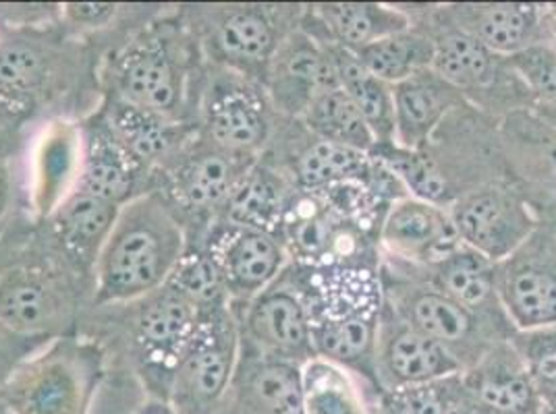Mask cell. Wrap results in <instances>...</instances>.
<instances>
[{
  "mask_svg": "<svg viewBox=\"0 0 556 414\" xmlns=\"http://www.w3.org/2000/svg\"><path fill=\"white\" fill-rule=\"evenodd\" d=\"M202 315L193 300L164 284L138 299L90 307L75 334L100 346L109 368L129 377L146 398L166 402Z\"/></svg>",
  "mask_w": 556,
  "mask_h": 414,
  "instance_id": "obj_3",
  "label": "cell"
},
{
  "mask_svg": "<svg viewBox=\"0 0 556 414\" xmlns=\"http://www.w3.org/2000/svg\"><path fill=\"white\" fill-rule=\"evenodd\" d=\"M303 414H366L357 393L332 363L303 365Z\"/></svg>",
  "mask_w": 556,
  "mask_h": 414,
  "instance_id": "obj_37",
  "label": "cell"
},
{
  "mask_svg": "<svg viewBox=\"0 0 556 414\" xmlns=\"http://www.w3.org/2000/svg\"><path fill=\"white\" fill-rule=\"evenodd\" d=\"M471 411L494 414H540L542 398L526 365L519 361L490 357L464 386Z\"/></svg>",
  "mask_w": 556,
  "mask_h": 414,
  "instance_id": "obj_24",
  "label": "cell"
},
{
  "mask_svg": "<svg viewBox=\"0 0 556 414\" xmlns=\"http://www.w3.org/2000/svg\"><path fill=\"white\" fill-rule=\"evenodd\" d=\"M166 284L184 293L187 299L193 300L204 313L223 305H231L227 299L223 277L216 270V263L212 261L208 251L198 243L187 245L184 259L179 261L177 270Z\"/></svg>",
  "mask_w": 556,
  "mask_h": 414,
  "instance_id": "obj_38",
  "label": "cell"
},
{
  "mask_svg": "<svg viewBox=\"0 0 556 414\" xmlns=\"http://www.w3.org/2000/svg\"><path fill=\"white\" fill-rule=\"evenodd\" d=\"M131 414H175L168 402L156 400V398H143Z\"/></svg>",
  "mask_w": 556,
  "mask_h": 414,
  "instance_id": "obj_43",
  "label": "cell"
},
{
  "mask_svg": "<svg viewBox=\"0 0 556 414\" xmlns=\"http://www.w3.org/2000/svg\"><path fill=\"white\" fill-rule=\"evenodd\" d=\"M2 125H13V122H11L7 116L2 115V111H0V127H2Z\"/></svg>",
  "mask_w": 556,
  "mask_h": 414,
  "instance_id": "obj_45",
  "label": "cell"
},
{
  "mask_svg": "<svg viewBox=\"0 0 556 414\" xmlns=\"http://www.w3.org/2000/svg\"><path fill=\"white\" fill-rule=\"evenodd\" d=\"M285 177L262 156L232 189L214 224L277 232L289 204ZM212 224V227H214Z\"/></svg>",
  "mask_w": 556,
  "mask_h": 414,
  "instance_id": "obj_23",
  "label": "cell"
},
{
  "mask_svg": "<svg viewBox=\"0 0 556 414\" xmlns=\"http://www.w3.org/2000/svg\"><path fill=\"white\" fill-rule=\"evenodd\" d=\"M302 368L241 345L231 386L216 414H303Z\"/></svg>",
  "mask_w": 556,
  "mask_h": 414,
  "instance_id": "obj_16",
  "label": "cell"
},
{
  "mask_svg": "<svg viewBox=\"0 0 556 414\" xmlns=\"http://www.w3.org/2000/svg\"><path fill=\"white\" fill-rule=\"evenodd\" d=\"M81 120L52 118L29 127L25 147V216L42 222L71 197L81 177Z\"/></svg>",
  "mask_w": 556,
  "mask_h": 414,
  "instance_id": "obj_11",
  "label": "cell"
},
{
  "mask_svg": "<svg viewBox=\"0 0 556 414\" xmlns=\"http://www.w3.org/2000/svg\"><path fill=\"white\" fill-rule=\"evenodd\" d=\"M191 243L202 245L216 263L232 311L270 288L282 276L289 259L277 232L214 224L202 238Z\"/></svg>",
  "mask_w": 556,
  "mask_h": 414,
  "instance_id": "obj_12",
  "label": "cell"
},
{
  "mask_svg": "<svg viewBox=\"0 0 556 414\" xmlns=\"http://www.w3.org/2000/svg\"><path fill=\"white\" fill-rule=\"evenodd\" d=\"M394 138L401 147L416 150L430 138L453 102L451 86L432 69L421 70L393 86Z\"/></svg>",
  "mask_w": 556,
  "mask_h": 414,
  "instance_id": "obj_25",
  "label": "cell"
},
{
  "mask_svg": "<svg viewBox=\"0 0 556 414\" xmlns=\"http://www.w3.org/2000/svg\"><path fill=\"white\" fill-rule=\"evenodd\" d=\"M453 224L465 247L490 261H503L532 234L523 207L501 191L465 197L455 209Z\"/></svg>",
  "mask_w": 556,
  "mask_h": 414,
  "instance_id": "obj_18",
  "label": "cell"
},
{
  "mask_svg": "<svg viewBox=\"0 0 556 414\" xmlns=\"http://www.w3.org/2000/svg\"><path fill=\"white\" fill-rule=\"evenodd\" d=\"M81 138L84 161L77 191L118 207L150 191V172L116 141L98 108L81 120Z\"/></svg>",
  "mask_w": 556,
  "mask_h": 414,
  "instance_id": "obj_17",
  "label": "cell"
},
{
  "mask_svg": "<svg viewBox=\"0 0 556 414\" xmlns=\"http://www.w3.org/2000/svg\"><path fill=\"white\" fill-rule=\"evenodd\" d=\"M494 290L526 332L556 325V236L532 232L494 266Z\"/></svg>",
  "mask_w": 556,
  "mask_h": 414,
  "instance_id": "obj_13",
  "label": "cell"
},
{
  "mask_svg": "<svg viewBox=\"0 0 556 414\" xmlns=\"http://www.w3.org/2000/svg\"><path fill=\"white\" fill-rule=\"evenodd\" d=\"M106 375L100 346L71 334L22 361L2 386L0 402L9 414H96Z\"/></svg>",
  "mask_w": 556,
  "mask_h": 414,
  "instance_id": "obj_6",
  "label": "cell"
},
{
  "mask_svg": "<svg viewBox=\"0 0 556 414\" xmlns=\"http://www.w3.org/2000/svg\"><path fill=\"white\" fill-rule=\"evenodd\" d=\"M257 158L229 154L195 131L150 174L156 191L173 207L187 231V243L202 238L220 214L232 189Z\"/></svg>",
  "mask_w": 556,
  "mask_h": 414,
  "instance_id": "obj_8",
  "label": "cell"
},
{
  "mask_svg": "<svg viewBox=\"0 0 556 414\" xmlns=\"http://www.w3.org/2000/svg\"><path fill=\"white\" fill-rule=\"evenodd\" d=\"M339 73L330 50L291 29L268 67L264 90L277 115L303 116L314 98L339 88Z\"/></svg>",
  "mask_w": 556,
  "mask_h": 414,
  "instance_id": "obj_15",
  "label": "cell"
},
{
  "mask_svg": "<svg viewBox=\"0 0 556 414\" xmlns=\"http://www.w3.org/2000/svg\"><path fill=\"white\" fill-rule=\"evenodd\" d=\"M0 414H9V411L2 406V402H0Z\"/></svg>",
  "mask_w": 556,
  "mask_h": 414,
  "instance_id": "obj_46",
  "label": "cell"
},
{
  "mask_svg": "<svg viewBox=\"0 0 556 414\" xmlns=\"http://www.w3.org/2000/svg\"><path fill=\"white\" fill-rule=\"evenodd\" d=\"M45 345H47V340L29 338V336L15 332L7 323L0 322V390L15 367Z\"/></svg>",
  "mask_w": 556,
  "mask_h": 414,
  "instance_id": "obj_42",
  "label": "cell"
},
{
  "mask_svg": "<svg viewBox=\"0 0 556 414\" xmlns=\"http://www.w3.org/2000/svg\"><path fill=\"white\" fill-rule=\"evenodd\" d=\"M275 108L262 83L208 67L195 104L193 127L212 145L260 158L275 133Z\"/></svg>",
  "mask_w": 556,
  "mask_h": 414,
  "instance_id": "obj_9",
  "label": "cell"
},
{
  "mask_svg": "<svg viewBox=\"0 0 556 414\" xmlns=\"http://www.w3.org/2000/svg\"><path fill=\"white\" fill-rule=\"evenodd\" d=\"M441 381L426 386H409L391 390L387 402L391 414H462L471 413V404L465 390L459 398L441 391Z\"/></svg>",
  "mask_w": 556,
  "mask_h": 414,
  "instance_id": "obj_40",
  "label": "cell"
},
{
  "mask_svg": "<svg viewBox=\"0 0 556 414\" xmlns=\"http://www.w3.org/2000/svg\"><path fill=\"white\" fill-rule=\"evenodd\" d=\"M241 354L239 323L231 305L210 309L198 323L168 391L175 414H216Z\"/></svg>",
  "mask_w": 556,
  "mask_h": 414,
  "instance_id": "obj_10",
  "label": "cell"
},
{
  "mask_svg": "<svg viewBox=\"0 0 556 414\" xmlns=\"http://www.w3.org/2000/svg\"><path fill=\"white\" fill-rule=\"evenodd\" d=\"M384 160L394 174L407 184V189L414 191L419 202L434 206L442 197H446V183L442 179L441 170L430 158L417 154L416 150H389L384 154Z\"/></svg>",
  "mask_w": 556,
  "mask_h": 414,
  "instance_id": "obj_39",
  "label": "cell"
},
{
  "mask_svg": "<svg viewBox=\"0 0 556 414\" xmlns=\"http://www.w3.org/2000/svg\"><path fill=\"white\" fill-rule=\"evenodd\" d=\"M330 54L337 65L341 88L351 98V102L357 106L359 115L364 116L376 143L393 141V88L389 83L380 81L378 77H374L370 70L357 61V56L351 50L339 47L337 50H330Z\"/></svg>",
  "mask_w": 556,
  "mask_h": 414,
  "instance_id": "obj_27",
  "label": "cell"
},
{
  "mask_svg": "<svg viewBox=\"0 0 556 414\" xmlns=\"http://www.w3.org/2000/svg\"><path fill=\"white\" fill-rule=\"evenodd\" d=\"M29 127H0V236L25 216V147Z\"/></svg>",
  "mask_w": 556,
  "mask_h": 414,
  "instance_id": "obj_36",
  "label": "cell"
},
{
  "mask_svg": "<svg viewBox=\"0 0 556 414\" xmlns=\"http://www.w3.org/2000/svg\"><path fill=\"white\" fill-rule=\"evenodd\" d=\"M206 70L208 65L181 24L177 7H166L154 22L104 54L100 88L102 95L173 125L193 127Z\"/></svg>",
  "mask_w": 556,
  "mask_h": 414,
  "instance_id": "obj_4",
  "label": "cell"
},
{
  "mask_svg": "<svg viewBox=\"0 0 556 414\" xmlns=\"http://www.w3.org/2000/svg\"><path fill=\"white\" fill-rule=\"evenodd\" d=\"M430 69L448 86H480L492 70V52L473 36L457 29L434 42Z\"/></svg>",
  "mask_w": 556,
  "mask_h": 414,
  "instance_id": "obj_35",
  "label": "cell"
},
{
  "mask_svg": "<svg viewBox=\"0 0 556 414\" xmlns=\"http://www.w3.org/2000/svg\"><path fill=\"white\" fill-rule=\"evenodd\" d=\"M376 318L374 315H339L312 322V342L316 359L326 363L355 367L368 361L376 345Z\"/></svg>",
  "mask_w": 556,
  "mask_h": 414,
  "instance_id": "obj_32",
  "label": "cell"
},
{
  "mask_svg": "<svg viewBox=\"0 0 556 414\" xmlns=\"http://www.w3.org/2000/svg\"><path fill=\"white\" fill-rule=\"evenodd\" d=\"M316 13L337 44L351 52L409 29V20L403 13L382 4H323Z\"/></svg>",
  "mask_w": 556,
  "mask_h": 414,
  "instance_id": "obj_28",
  "label": "cell"
},
{
  "mask_svg": "<svg viewBox=\"0 0 556 414\" xmlns=\"http://www.w3.org/2000/svg\"><path fill=\"white\" fill-rule=\"evenodd\" d=\"M384 243L394 254L441 261L462 247V238L448 216L432 204L409 199L396 204L384 222Z\"/></svg>",
  "mask_w": 556,
  "mask_h": 414,
  "instance_id": "obj_22",
  "label": "cell"
},
{
  "mask_svg": "<svg viewBox=\"0 0 556 414\" xmlns=\"http://www.w3.org/2000/svg\"><path fill=\"white\" fill-rule=\"evenodd\" d=\"M353 54L374 77L389 86H396L432 67L434 42L405 29L359 48Z\"/></svg>",
  "mask_w": 556,
  "mask_h": 414,
  "instance_id": "obj_31",
  "label": "cell"
},
{
  "mask_svg": "<svg viewBox=\"0 0 556 414\" xmlns=\"http://www.w3.org/2000/svg\"><path fill=\"white\" fill-rule=\"evenodd\" d=\"M434 266L442 293L462 302L469 311L484 307L494 293V268L490 259L469 247H459Z\"/></svg>",
  "mask_w": 556,
  "mask_h": 414,
  "instance_id": "obj_34",
  "label": "cell"
},
{
  "mask_svg": "<svg viewBox=\"0 0 556 414\" xmlns=\"http://www.w3.org/2000/svg\"><path fill=\"white\" fill-rule=\"evenodd\" d=\"M401 313L405 322L417 332L441 345L455 357L457 346L467 345L476 334V315L462 302L451 299L441 288L417 290L401 300ZM457 361V357H455ZM459 363V361H457Z\"/></svg>",
  "mask_w": 556,
  "mask_h": 414,
  "instance_id": "obj_26",
  "label": "cell"
},
{
  "mask_svg": "<svg viewBox=\"0 0 556 414\" xmlns=\"http://www.w3.org/2000/svg\"><path fill=\"white\" fill-rule=\"evenodd\" d=\"M462 414H471V413H462Z\"/></svg>",
  "mask_w": 556,
  "mask_h": 414,
  "instance_id": "obj_47",
  "label": "cell"
},
{
  "mask_svg": "<svg viewBox=\"0 0 556 414\" xmlns=\"http://www.w3.org/2000/svg\"><path fill=\"white\" fill-rule=\"evenodd\" d=\"M118 209L115 204L75 191L40 224L71 263L93 280L98 257L113 231Z\"/></svg>",
  "mask_w": 556,
  "mask_h": 414,
  "instance_id": "obj_19",
  "label": "cell"
},
{
  "mask_svg": "<svg viewBox=\"0 0 556 414\" xmlns=\"http://www.w3.org/2000/svg\"><path fill=\"white\" fill-rule=\"evenodd\" d=\"M526 346V368L540 398L556 390V325L535 329Z\"/></svg>",
  "mask_w": 556,
  "mask_h": 414,
  "instance_id": "obj_41",
  "label": "cell"
},
{
  "mask_svg": "<svg viewBox=\"0 0 556 414\" xmlns=\"http://www.w3.org/2000/svg\"><path fill=\"white\" fill-rule=\"evenodd\" d=\"M366 172V152L320 138L307 143L291 161L293 181L303 191H320L325 186L359 179Z\"/></svg>",
  "mask_w": 556,
  "mask_h": 414,
  "instance_id": "obj_30",
  "label": "cell"
},
{
  "mask_svg": "<svg viewBox=\"0 0 556 414\" xmlns=\"http://www.w3.org/2000/svg\"><path fill=\"white\" fill-rule=\"evenodd\" d=\"M382 368L393 381V390L437 384L457 375L462 365L441 345L417 332L414 325L393 323L382 338Z\"/></svg>",
  "mask_w": 556,
  "mask_h": 414,
  "instance_id": "obj_21",
  "label": "cell"
},
{
  "mask_svg": "<svg viewBox=\"0 0 556 414\" xmlns=\"http://www.w3.org/2000/svg\"><path fill=\"white\" fill-rule=\"evenodd\" d=\"M232 313L239 323L241 345L257 354L300 367L316 359L309 309L295 288L280 284V277Z\"/></svg>",
  "mask_w": 556,
  "mask_h": 414,
  "instance_id": "obj_14",
  "label": "cell"
},
{
  "mask_svg": "<svg viewBox=\"0 0 556 414\" xmlns=\"http://www.w3.org/2000/svg\"><path fill=\"white\" fill-rule=\"evenodd\" d=\"M104 54L61 25L0 29V111L13 125L84 120L102 102Z\"/></svg>",
  "mask_w": 556,
  "mask_h": 414,
  "instance_id": "obj_1",
  "label": "cell"
},
{
  "mask_svg": "<svg viewBox=\"0 0 556 414\" xmlns=\"http://www.w3.org/2000/svg\"><path fill=\"white\" fill-rule=\"evenodd\" d=\"M98 113L104 118L116 141L150 174L195 131V127L173 125L161 116L146 113L109 95H102Z\"/></svg>",
  "mask_w": 556,
  "mask_h": 414,
  "instance_id": "obj_20",
  "label": "cell"
},
{
  "mask_svg": "<svg viewBox=\"0 0 556 414\" xmlns=\"http://www.w3.org/2000/svg\"><path fill=\"white\" fill-rule=\"evenodd\" d=\"M303 120L312 133L326 141L355 147L359 152H368L376 145L370 127L341 86L314 98L303 113Z\"/></svg>",
  "mask_w": 556,
  "mask_h": 414,
  "instance_id": "obj_33",
  "label": "cell"
},
{
  "mask_svg": "<svg viewBox=\"0 0 556 414\" xmlns=\"http://www.w3.org/2000/svg\"><path fill=\"white\" fill-rule=\"evenodd\" d=\"M187 251V231L156 191H146L116 214L96 270L92 307L138 299L164 286Z\"/></svg>",
  "mask_w": 556,
  "mask_h": 414,
  "instance_id": "obj_5",
  "label": "cell"
},
{
  "mask_svg": "<svg viewBox=\"0 0 556 414\" xmlns=\"http://www.w3.org/2000/svg\"><path fill=\"white\" fill-rule=\"evenodd\" d=\"M92 299V277L40 222L24 218L0 236V322L48 342L75 334Z\"/></svg>",
  "mask_w": 556,
  "mask_h": 414,
  "instance_id": "obj_2",
  "label": "cell"
},
{
  "mask_svg": "<svg viewBox=\"0 0 556 414\" xmlns=\"http://www.w3.org/2000/svg\"><path fill=\"white\" fill-rule=\"evenodd\" d=\"M542 404H544V406H551V409H555L556 411V390L551 391L548 396H544V398H542Z\"/></svg>",
  "mask_w": 556,
  "mask_h": 414,
  "instance_id": "obj_44",
  "label": "cell"
},
{
  "mask_svg": "<svg viewBox=\"0 0 556 414\" xmlns=\"http://www.w3.org/2000/svg\"><path fill=\"white\" fill-rule=\"evenodd\" d=\"M462 31L480 40L494 54L528 50L538 34V11L526 4L476 7Z\"/></svg>",
  "mask_w": 556,
  "mask_h": 414,
  "instance_id": "obj_29",
  "label": "cell"
},
{
  "mask_svg": "<svg viewBox=\"0 0 556 414\" xmlns=\"http://www.w3.org/2000/svg\"><path fill=\"white\" fill-rule=\"evenodd\" d=\"M204 63L212 69L231 70L264 86L280 42L291 31L285 25V7L266 4H177Z\"/></svg>",
  "mask_w": 556,
  "mask_h": 414,
  "instance_id": "obj_7",
  "label": "cell"
}]
</instances>
